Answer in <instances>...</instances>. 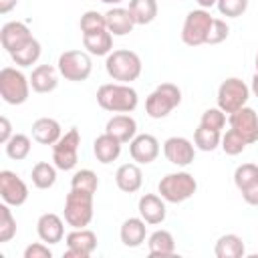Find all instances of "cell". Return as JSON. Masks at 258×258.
<instances>
[{"label":"cell","mask_w":258,"mask_h":258,"mask_svg":"<svg viewBox=\"0 0 258 258\" xmlns=\"http://www.w3.org/2000/svg\"><path fill=\"white\" fill-rule=\"evenodd\" d=\"M97 103L109 113H131L135 111L139 97L127 83H105L97 89Z\"/></svg>","instance_id":"obj_1"},{"label":"cell","mask_w":258,"mask_h":258,"mask_svg":"<svg viewBox=\"0 0 258 258\" xmlns=\"http://www.w3.org/2000/svg\"><path fill=\"white\" fill-rule=\"evenodd\" d=\"M105 69H107V75L113 79V81H119V83H131V81H137L139 75H141V58L137 52L133 50H127V48H119V50H111L107 54V60H105Z\"/></svg>","instance_id":"obj_2"},{"label":"cell","mask_w":258,"mask_h":258,"mask_svg":"<svg viewBox=\"0 0 258 258\" xmlns=\"http://www.w3.org/2000/svg\"><path fill=\"white\" fill-rule=\"evenodd\" d=\"M198 189V181L191 173L187 171H175V173H167L159 179L157 183V191L159 196L169 202V204H181L185 200H189Z\"/></svg>","instance_id":"obj_3"},{"label":"cell","mask_w":258,"mask_h":258,"mask_svg":"<svg viewBox=\"0 0 258 258\" xmlns=\"http://www.w3.org/2000/svg\"><path fill=\"white\" fill-rule=\"evenodd\" d=\"M30 95V79L14 69V67H4L0 71V97L8 105H22L26 103Z\"/></svg>","instance_id":"obj_4"},{"label":"cell","mask_w":258,"mask_h":258,"mask_svg":"<svg viewBox=\"0 0 258 258\" xmlns=\"http://www.w3.org/2000/svg\"><path fill=\"white\" fill-rule=\"evenodd\" d=\"M179 103H181V91H179V87L173 85V83H161L145 99V111H147V115L151 119H163Z\"/></svg>","instance_id":"obj_5"},{"label":"cell","mask_w":258,"mask_h":258,"mask_svg":"<svg viewBox=\"0 0 258 258\" xmlns=\"http://www.w3.org/2000/svg\"><path fill=\"white\" fill-rule=\"evenodd\" d=\"M93 220V194L73 189L64 200V222L73 228H87Z\"/></svg>","instance_id":"obj_6"},{"label":"cell","mask_w":258,"mask_h":258,"mask_svg":"<svg viewBox=\"0 0 258 258\" xmlns=\"http://www.w3.org/2000/svg\"><path fill=\"white\" fill-rule=\"evenodd\" d=\"M212 22H214V18L206 8H198V10L187 12V16L183 20V26H181L183 44H187V46L206 44L210 28H212Z\"/></svg>","instance_id":"obj_7"},{"label":"cell","mask_w":258,"mask_h":258,"mask_svg":"<svg viewBox=\"0 0 258 258\" xmlns=\"http://www.w3.org/2000/svg\"><path fill=\"white\" fill-rule=\"evenodd\" d=\"M56 69H58V73L67 81L83 83V81L89 79V75L93 71V62H91L89 52H83V50H64L58 56Z\"/></svg>","instance_id":"obj_8"},{"label":"cell","mask_w":258,"mask_h":258,"mask_svg":"<svg viewBox=\"0 0 258 258\" xmlns=\"http://www.w3.org/2000/svg\"><path fill=\"white\" fill-rule=\"evenodd\" d=\"M248 99H250V87L238 77H230L222 81V85L218 87V107L224 113H234L242 109L248 103Z\"/></svg>","instance_id":"obj_9"},{"label":"cell","mask_w":258,"mask_h":258,"mask_svg":"<svg viewBox=\"0 0 258 258\" xmlns=\"http://www.w3.org/2000/svg\"><path fill=\"white\" fill-rule=\"evenodd\" d=\"M79 147H81V133L77 127H71L54 145H52V161L58 169L69 171L79 161Z\"/></svg>","instance_id":"obj_10"},{"label":"cell","mask_w":258,"mask_h":258,"mask_svg":"<svg viewBox=\"0 0 258 258\" xmlns=\"http://www.w3.org/2000/svg\"><path fill=\"white\" fill-rule=\"evenodd\" d=\"M64 258H89L97 250V234L87 228H73L67 234Z\"/></svg>","instance_id":"obj_11"},{"label":"cell","mask_w":258,"mask_h":258,"mask_svg":"<svg viewBox=\"0 0 258 258\" xmlns=\"http://www.w3.org/2000/svg\"><path fill=\"white\" fill-rule=\"evenodd\" d=\"M0 196L8 206H22L28 200V185L10 169L0 171Z\"/></svg>","instance_id":"obj_12"},{"label":"cell","mask_w":258,"mask_h":258,"mask_svg":"<svg viewBox=\"0 0 258 258\" xmlns=\"http://www.w3.org/2000/svg\"><path fill=\"white\" fill-rule=\"evenodd\" d=\"M228 123H230V127L234 131H238L248 141V145L258 141V115H256V111L252 107L244 105L242 109L230 113Z\"/></svg>","instance_id":"obj_13"},{"label":"cell","mask_w":258,"mask_h":258,"mask_svg":"<svg viewBox=\"0 0 258 258\" xmlns=\"http://www.w3.org/2000/svg\"><path fill=\"white\" fill-rule=\"evenodd\" d=\"M163 153H165V157H167L169 163H173V165H177V167H185V165H189V163L194 161V157H196V145H194L189 139L175 135V137L165 139V143H163Z\"/></svg>","instance_id":"obj_14"},{"label":"cell","mask_w":258,"mask_h":258,"mask_svg":"<svg viewBox=\"0 0 258 258\" xmlns=\"http://www.w3.org/2000/svg\"><path fill=\"white\" fill-rule=\"evenodd\" d=\"M129 153H131V159L135 163L147 165V163L157 159L159 141H157V137H153L149 133H139L129 141Z\"/></svg>","instance_id":"obj_15"},{"label":"cell","mask_w":258,"mask_h":258,"mask_svg":"<svg viewBox=\"0 0 258 258\" xmlns=\"http://www.w3.org/2000/svg\"><path fill=\"white\" fill-rule=\"evenodd\" d=\"M28 38H32V34H30V28L24 22L10 20L0 28V42L6 48L8 54H12L16 48H20Z\"/></svg>","instance_id":"obj_16"},{"label":"cell","mask_w":258,"mask_h":258,"mask_svg":"<svg viewBox=\"0 0 258 258\" xmlns=\"http://www.w3.org/2000/svg\"><path fill=\"white\" fill-rule=\"evenodd\" d=\"M36 234L46 244H58L64 238V224H62L60 216H56L52 212L42 214L36 222Z\"/></svg>","instance_id":"obj_17"},{"label":"cell","mask_w":258,"mask_h":258,"mask_svg":"<svg viewBox=\"0 0 258 258\" xmlns=\"http://www.w3.org/2000/svg\"><path fill=\"white\" fill-rule=\"evenodd\" d=\"M137 210H139V216L147 222V224H161L165 220V200L161 196H155V194H145L139 198V204H137Z\"/></svg>","instance_id":"obj_18"},{"label":"cell","mask_w":258,"mask_h":258,"mask_svg":"<svg viewBox=\"0 0 258 258\" xmlns=\"http://www.w3.org/2000/svg\"><path fill=\"white\" fill-rule=\"evenodd\" d=\"M105 131L109 135H113L115 139H119L121 143H129L137 135V121L127 113H119L107 121Z\"/></svg>","instance_id":"obj_19"},{"label":"cell","mask_w":258,"mask_h":258,"mask_svg":"<svg viewBox=\"0 0 258 258\" xmlns=\"http://www.w3.org/2000/svg\"><path fill=\"white\" fill-rule=\"evenodd\" d=\"M32 137L40 145H54L62 137L60 123L52 117H40L32 123Z\"/></svg>","instance_id":"obj_20"},{"label":"cell","mask_w":258,"mask_h":258,"mask_svg":"<svg viewBox=\"0 0 258 258\" xmlns=\"http://www.w3.org/2000/svg\"><path fill=\"white\" fill-rule=\"evenodd\" d=\"M147 222L143 218H127L123 224H121V230H119V238L123 242V246L127 248H137L145 242V236H147Z\"/></svg>","instance_id":"obj_21"},{"label":"cell","mask_w":258,"mask_h":258,"mask_svg":"<svg viewBox=\"0 0 258 258\" xmlns=\"http://www.w3.org/2000/svg\"><path fill=\"white\" fill-rule=\"evenodd\" d=\"M58 69H54L52 64H38L32 69L30 73V87L36 93H50L56 89L58 85Z\"/></svg>","instance_id":"obj_22"},{"label":"cell","mask_w":258,"mask_h":258,"mask_svg":"<svg viewBox=\"0 0 258 258\" xmlns=\"http://www.w3.org/2000/svg\"><path fill=\"white\" fill-rule=\"evenodd\" d=\"M121 141L119 139H115L113 135H109L107 131L105 133H101L95 141H93V153H95V157H97V161L99 163H113L119 155H121Z\"/></svg>","instance_id":"obj_23"},{"label":"cell","mask_w":258,"mask_h":258,"mask_svg":"<svg viewBox=\"0 0 258 258\" xmlns=\"http://www.w3.org/2000/svg\"><path fill=\"white\" fill-rule=\"evenodd\" d=\"M105 18H107V30H109L113 36H125V34H129V32L133 30V26H135L129 8L113 6L111 10H107Z\"/></svg>","instance_id":"obj_24"},{"label":"cell","mask_w":258,"mask_h":258,"mask_svg":"<svg viewBox=\"0 0 258 258\" xmlns=\"http://www.w3.org/2000/svg\"><path fill=\"white\" fill-rule=\"evenodd\" d=\"M115 183L121 191L125 194H135L139 191L141 183H143V173L139 169L137 163H123L117 171H115Z\"/></svg>","instance_id":"obj_25"},{"label":"cell","mask_w":258,"mask_h":258,"mask_svg":"<svg viewBox=\"0 0 258 258\" xmlns=\"http://www.w3.org/2000/svg\"><path fill=\"white\" fill-rule=\"evenodd\" d=\"M214 252L218 258H242L246 254V246L238 234H224L218 238Z\"/></svg>","instance_id":"obj_26"},{"label":"cell","mask_w":258,"mask_h":258,"mask_svg":"<svg viewBox=\"0 0 258 258\" xmlns=\"http://www.w3.org/2000/svg\"><path fill=\"white\" fill-rule=\"evenodd\" d=\"M83 46L87 48L89 54L105 56L113 50V34L109 30H99L91 34H83Z\"/></svg>","instance_id":"obj_27"},{"label":"cell","mask_w":258,"mask_h":258,"mask_svg":"<svg viewBox=\"0 0 258 258\" xmlns=\"http://www.w3.org/2000/svg\"><path fill=\"white\" fill-rule=\"evenodd\" d=\"M147 246L151 256H171L175 252V240L167 230H155L149 236Z\"/></svg>","instance_id":"obj_28"},{"label":"cell","mask_w":258,"mask_h":258,"mask_svg":"<svg viewBox=\"0 0 258 258\" xmlns=\"http://www.w3.org/2000/svg\"><path fill=\"white\" fill-rule=\"evenodd\" d=\"M40 52H42V46H40V42L32 36V38H28L20 48H16L10 56H12V60H14L18 67H32V64L40 58Z\"/></svg>","instance_id":"obj_29"},{"label":"cell","mask_w":258,"mask_h":258,"mask_svg":"<svg viewBox=\"0 0 258 258\" xmlns=\"http://www.w3.org/2000/svg\"><path fill=\"white\" fill-rule=\"evenodd\" d=\"M56 165L54 163H48V161H38L32 171H30V177H32V183L34 187L38 189H48L54 185L56 181Z\"/></svg>","instance_id":"obj_30"},{"label":"cell","mask_w":258,"mask_h":258,"mask_svg":"<svg viewBox=\"0 0 258 258\" xmlns=\"http://www.w3.org/2000/svg\"><path fill=\"white\" fill-rule=\"evenodd\" d=\"M129 12L135 24H149L157 16L155 0H129Z\"/></svg>","instance_id":"obj_31"},{"label":"cell","mask_w":258,"mask_h":258,"mask_svg":"<svg viewBox=\"0 0 258 258\" xmlns=\"http://www.w3.org/2000/svg\"><path fill=\"white\" fill-rule=\"evenodd\" d=\"M220 141H222V133L218 129H210V127L200 125L194 131V145L200 151H214L220 145Z\"/></svg>","instance_id":"obj_32"},{"label":"cell","mask_w":258,"mask_h":258,"mask_svg":"<svg viewBox=\"0 0 258 258\" xmlns=\"http://www.w3.org/2000/svg\"><path fill=\"white\" fill-rule=\"evenodd\" d=\"M4 147H6V155H8L10 159L20 161V159H26V157H28L32 143H30V137H28V135H24V133H14V135L8 139V143H4Z\"/></svg>","instance_id":"obj_33"},{"label":"cell","mask_w":258,"mask_h":258,"mask_svg":"<svg viewBox=\"0 0 258 258\" xmlns=\"http://www.w3.org/2000/svg\"><path fill=\"white\" fill-rule=\"evenodd\" d=\"M71 187L73 189H83V191H89V194L95 196V191L99 187V177L91 169H79V171H75V175L71 179Z\"/></svg>","instance_id":"obj_34"},{"label":"cell","mask_w":258,"mask_h":258,"mask_svg":"<svg viewBox=\"0 0 258 258\" xmlns=\"http://www.w3.org/2000/svg\"><path fill=\"white\" fill-rule=\"evenodd\" d=\"M246 145H248V141L232 127L222 135V141H220V147L224 149L226 155H240L246 149Z\"/></svg>","instance_id":"obj_35"},{"label":"cell","mask_w":258,"mask_h":258,"mask_svg":"<svg viewBox=\"0 0 258 258\" xmlns=\"http://www.w3.org/2000/svg\"><path fill=\"white\" fill-rule=\"evenodd\" d=\"M81 32L83 34H91V32H99V30H107V18L105 14L97 12V10H87L81 16Z\"/></svg>","instance_id":"obj_36"},{"label":"cell","mask_w":258,"mask_h":258,"mask_svg":"<svg viewBox=\"0 0 258 258\" xmlns=\"http://www.w3.org/2000/svg\"><path fill=\"white\" fill-rule=\"evenodd\" d=\"M16 236V220L8 204L0 206V242H10Z\"/></svg>","instance_id":"obj_37"},{"label":"cell","mask_w":258,"mask_h":258,"mask_svg":"<svg viewBox=\"0 0 258 258\" xmlns=\"http://www.w3.org/2000/svg\"><path fill=\"white\" fill-rule=\"evenodd\" d=\"M254 181H258V165L256 163H242L236 167L234 171V183L236 187L242 191L248 185H252Z\"/></svg>","instance_id":"obj_38"},{"label":"cell","mask_w":258,"mask_h":258,"mask_svg":"<svg viewBox=\"0 0 258 258\" xmlns=\"http://www.w3.org/2000/svg\"><path fill=\"white\" fill-rule=\"evenodd\" d=\"M200 125L210 127V129H218V131H222V129H224V125H226V113H224L220 107L206 109V111L202 113Z\"/></svg>","instance_id":"obj_39"},{"label":"cell","mask_w":258,"mask_h":258,"mask_svg":"<svg viewBox=\"0 0 258 258\" xmlns=\"http://www.w3.org/2000/svg\"><path fill=\"white\" fill-rule=\"evenodd\" d=\"M218 10L222 16H228V18H238L246 12L248 8V0H218L216 2Z\"/></svg>","instance_id":"obj_40"},{"label":"cell","mask_w":258,"mask_h":258,"mask_svg":"<svg viewBox=\"0 0 258 258\" xmlns=\"http://www.w3.org/2000/svg\"><path fill=\"white\" fill-rule=\"evenodd\" d=\"M228 34H230V26L226 24V20H222V18H214L206 44H220V42H224V40L228 38Z\"/></svg>","instance_id":"obj_41"},{"label":"cell","mask_w":258,"mask_h":258,"mask_svg":"<svg viewBox=\"0 0 258 258\" xmlns=\"http://www.w3.org/2000/svg\"><path fill=\"white\" fill-rule=\"evenodd\" d=\"M24 258H52V250L46 242H34L24 248Z\"/></svg>","instance_id":"obj_42"},{"label":"cell","mask_w":258,"mask_h":258,"mask_svg":"<svg viewBox=\"0 0 258 258\" xmlns=\"http://www.w3.org/2000/svg\"><path fill=\"white\" fill-rule=\"evenodd\" d=\"M240 194H242V198H244L246 204H250V206H258V181H254L252 185H248V187L242 189Z\"/></svg>","instance_id":"obj_43"},{"label":"cell","mask_w":258,"mask_h":258,"mask_svg":"<svg viewBox=\"0 0 258 258\" xmlns=\"http://www.w3.org/2000/svg\"><path fill=\"white\" fill-rule=\"evenodd\" d=\"M12 125L8 121V117H0V143H8V139L12 137Z\"/></svg>","instance_id":"obj_44"},{"label":"cell","mask_w":258,"mask_h":258,"mask_svg":"<svg viewBox=\"0 0 258 258\" xmlns=\"http://www.w3.org/2000/svg\"><path fill=\"white\" fill-rule=\"evenodd\" d=\"M18 0H0V14H8L12 8H16Z\"/></svg>","instance_id":"obj_45"},{"label":"cell","mask_w":258,"mask_h":258,"mask_svg":"<svg viewBox=\"0 0 258 258\" xmlns=\"http://www.w3.org/2000/svg\"><path fill=\"white\" fill-rule=\"evenodd\" d=\"M196 2L200 4V8H212V6H216L218 0H196Z\"/></svg>","instance_id":"obj_46"},{"label":"cell","mask_w":258,"mask_h":258,"mask_svg":"<svg viewBox=\"0 0 258 258\" xmlns=\"http://www.w3.org/2000/svg\"><path fill=\"white\" fill-rule=\"evenodd\" d=\"M250 91H252V93L258 97V73L252 77V85H250Z\"/></svg>","instance_id":"obj_47"},{"label":"cell","mask_w":258,"mask_h":258,"mask_svg":"<svg viewBox=\"0 0 258 258\" xmlns=\"http://www.w3.org/2000/svg\"><path fill=\"white\" fill-rule=\"evenodd\" d=\"M103 4H111V6H117V4H121L123 0H101Z\"/></svg>","instance_id":"obj_48"},{"label":"cell","mask_w":258,"mask_h":258,"mask_svg":"<svg viewBox=\"0 0 258 258\" xmlns=\"http://www.w3.org/2000/svg\"><path fill=\"white\" fill-rule=\"evenodd\" d=\"M254 64H256V73H258V52H256V60H254Z\"/></svg>","instance_id":"obj_49"}]
</instances>
